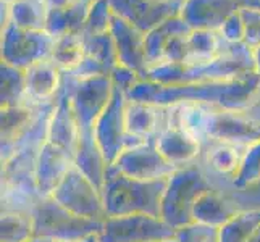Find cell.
Here are the masks:
<instances>
[{"label":"cell","instance_id":"cell-13","mask_svg":"<svg viewBox=\"0 0 260 242\" xmlns=\"http://www.w3.org/2000/svg\"><path fill=\"white\" fill-rule=\"evenodd\" d=\"M218 34L223 41L228 44H233V46H236V44H244L246 28H244L243 16H241V10L228 18L226 23L223 24V28L218 31Z\"/></svg>","mask_w":260,"mask_h":242},{"label":"cell","instance_id":"cell-16","mask_svg":"<svg viewBox=\"0 0 260 242\" xmlns=\"http://www.w3.org/2000/svg\"><path fill=\"white\" fill-rule=\"evenodd\" d=\"M81 2H84V4H92L94 0H81Z\"/></svg>","mask_w":260,"mask_h":242},{"label":"cell","instance_id":"cell-4","mask_svg":"<svg viewBox=\"0 0 260 242\" xmlns=\"http://www.w3.org/2000/svg\"><path fill=\"white\" fill-rule=\"evenodd\" d=\"M110 32L115 42L116 57L118 63L128 70H141L149 68L147 61V49H146V38L141 29L133 26L123 18L113 13Z\"/></svg>","mask_w":260,"mask_h":242},{"label":"cell","instance_id":"cell-6","mask_svg":"<svg viewBox=\"0 0 260 242\" xmlns=\"http://www.w3.org/2000/svg\"><path fill=\"white\" fill-rule=\"evenodd\" d=\"M60 68L52 58L36 61L24 70L26 97L32 100H46L53 95L58 86Z\"/></svg>","mask_w":260,"mask_h":242},{"label":"cell","instance_id":"cell-15","mask_svg":"<svg viewBox=\"0 0 260 242\" xmlns=\"http://www.w3.org/2000/svg\"><path fill=\"white\" fill-rule=\"evenodd\" d=\"M252 52H254V63H255L257 68L260 70V47L255 49V50H252Z\"/></svg>","mask_w":260,"mask_h":242},{"label":"cell","instance_id":"cell-3","mask_svg":"<svg viewBox=\"0 0 260 242\" xmlns=\"http://www.w3.org/2000/svg\"><path fill=\"white\" fill-rule=\"evenodd\" d=\"M241 7L243 0H184L179 18L192 31L218 32Z\"/></svg>","mask_w":260,"mask_h":242},{"label":"cell","instance_id":"cell-10","mask_svg":"<svg viewBox=\"0 0 260 242\" xmlns=\"http://www.w3.org/2000/svg\"><path fill=\"white\" fill-rule=\"evenodd\" d=\"M241 155L243 154H241L239 147L230 144V142L226 144L221 142L207 152V163L218 173H231L239 166L241 158H243Z\"/></svg>","mask_w":260,"mask_h":242},{"label":"cell","instance_id":"cell-7","mask_svg":"<svg viewBox=\"0 0 260 242\" xmlns=\"http://www.w3.org/2000/svg\"><path fill=\"white\" fill-rule=\"evenodd\" d=\"M89 8H91V4L78 0L73 5L61 8V10H49L46 31L55 39L71 32H83Z\"/></svg>","mask_w":260,"mask_h":242},{"label":"cell","instance_id":"cell-2","mask_svg":"<svg viewBox=\"0 0 260 242\" xmlns=\"http://www.w3.org/2000/svg\"><path fill=\"white\" fill-rule=\"evenodd\" d=\"M112 12L144 34L178 16L184 0H109Z\"/></svg>","mask_w":260,"mask_h":242},{"label":"cell","instance_id":"cell-9","mask_svg":"<svg viewBox=\"0 0 260 242\" xmlns=\"http://www.w3.org/2000/svg\"><path fill=\"white\" fill-rule=\"evenodd\" d=\"M84 57L86 46L83 32H71L55 39V46H53L50 58L60 70L75 73L84 61Z\"/></svg>","mask_w":260,"mask_h":242},{"label":"cell","instance_id":"cell-8","mask_svg":"<svg viewBox=\"0 0 260 242\" xmlns=\"http://www.w3.org/2000/svg\"><path fill=\"white\" fill-rule=\"evenodd\" d=\"M220 34L215 31H191L187 38V55L183 66H205L218 58Z\"/></svg>","mask_w":260,"mask_h":242},{"label":"cell","instance_id":"cell-14","mask_svg":"<svg viewBox=\"0 0 260 242\" xmlns=\"http://www.w3.org/2000/svg\"><path fill=\"white\" fill-rule=\"evenodd\" d=\"M78 0H46L49 10H61V8H67L70 5H73ZM81 2V0H79Z\"/></svg>","mask_w":260,"mask_h":242},{"label":"cell","instance_id":"cell-11","mask_svg":"<svg viewBox=\"0 0 260 242\" xmlns=\"http://www.w3.org/2000/svg\"><path fill=\"white\" fill-rule=\"evenodd\" d=\"M113 12L109 0H94L89 8V15L84 24V36H97L110 31Z\"/></svg>","mask_w":260,"mask_h":242},{"label":"cell","instance_id":"cell-5","mask_svg":"<svg viewBox=\"0 0 260 242\" xmlns=\"http://www.w3.org/2000/svg\"><path fill=\"white\" fill-rule=\"evenodd\" d=\"M2 7H5L2 26L12 23L21 29L46 31L49 16L46 0H13L12 4L2 2Z\"/></svg>","mask_w":260,"mask_h":242},{"label":"cell","instance_id":"cell-17","mask_svg":"<svg viewBox=\"0 0 260 242\" xmlns=\"http://www.w3.org/2000/svg\"><path fill=\"white\" fill-rule=\"evenodd\" d=\"M2 2H5V4H12L13 0H2Z\"/></svg>","mask_w":260,"mask_h":242},{"label":"cell","instance_id":"cell-1","mask_svg":"<svg viewBox=\"0 0 260 242\" xmlns=\"http://www.w3.org/2000/svg\"><path fill=\"white\" fill-rule=\"evenodd\" d=\"M55 38L47 31H29L8 23L2 26V58L4 63L26 70L36 61L52 57Z\"/></svg>","mask_w":260,"mask_h":242},{"label":"cell","instance_id":"cell-12","mask_svg":"<svg viewBox=\"0 0 260 242\" xmlns=\"http://www.w3.org/2000/svg\"><path fill=\"white\" fill-rule=\"evenodd\" d=\"M241 16H243L246 28L244 44L250 50H255L260 47V8L243 5L241 7Z\"/></svg>","mask_w":260,"mask_h":242}]
</instances>
